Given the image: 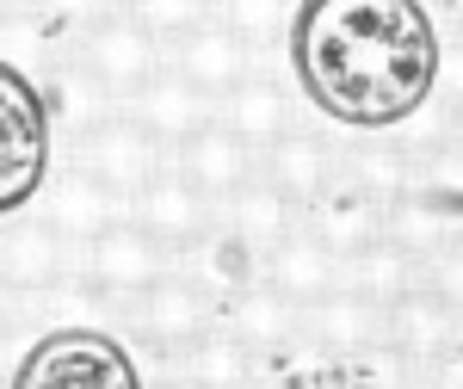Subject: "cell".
<instances>
[{
  "mask_svg": "<svg viewBox=\"0 0 463 389\" xmlns=\"http://www.w3.org/2000/svg\"><path fill=\"white\" fill-rule=\"evenodd\" d=\"M340 290H353L364 303H377V309H390L402 303L408 290H420V260L402 248V242H371V248H358L353 260H340Z\"/></svg>",
  "mask_w": 463,
  "mask_h": 389,
  "instance_id": "cell-21",
  "label": "cell"
},
{
  "mask_svg": "<svg viewBox=\"0 0 463 389\" xmlns=\"http://www.w3.org/2000/svg\"><path fill=\"white\" fill-rule=\"evenodd\" d=\"M130 223H137L143 235H155V242L179 260L185 248H198L222 216H216V204L198 192V185H185V179L167 167V174H155L143 192L130 198Z\"/></svg>",
  "mask_w": 463,
  "mask_h": 389,
  "instance_id": "cell-7",
  "label": "cell"
},
{
  "mask_svg": "<svg viewBox=\"0 0 463 389\" xmlns=\"http://www.w3.org/2000/svg\"><path fill=\"white\" fill-rule=\"evenodd\" d=\"M290 13H297V0H211V19L222 32H235L248 50L290 32Z\"/></svg>",
  "mask_w": 463,
  "mask_h": 389,
  "instance_id": "cell-25",
  "label": "cell"
},
{
  "mask_svg": "<svg viewBox=\"0 0 463 389\" xmlns=\"http://www.w3.org/2000/svg\"><path fill=\"white\" fill-rule=\"evenodd\" d=\"M174 377H185L192 389H253L260 384V358L216 321L211 334H198L192 346L174 353Z\"/></svg>",
  "mask_w": 463,
  "mask_h": 389,
  "instance_id": "cell-22",
  "label": "cell"
},
{
  "mask_svg": "<svg viewBox=\"0 0 463 389\" xmlns=\"http://www.w3.org/2000/svg\"><path fill=\"white\" fill-rule=\"evenodd\" d=\"M439 87H451V100L463 106V43H458V50H445V56H439Z\"/></svg>",
  "mask_w": 463,
  "mask_h": 389,
  "instance_id": "cell-29",
  "label": "cell"
},
{
  "mask_svg": "<svg viewBox=\"0 0 463 389\" xmlns=\"http://www.w3.org/2000/svg\"><path fill=\"white\" fill-rule=\"evenodd\" d=\"M253 389H279V384H266V377H260V384H253Z\"/></svg>",
  "mask_w": 463,
  "mask_h": 389,
  "instance_id": "cell-32",
  "label": "cell"
},
{
  "mask_svg": "<svg viewBox=\"0 0 463 389\" xmlns=\"http://www.w3.org/2000/svg\"><path fill=\"white\" fill-rule=\"evenodd\" d=\"M174 50V74L179 81H192L198 93H211V100H222L229 87H241L253 74V50L241 43L235 32H222V25H198V32H185L167 43Z\"/></svg>",
  "mask_w": 463,
  "mask_h": 389,
  "instance_id": "cell-16",
  "label": "cell"
},
{
  "mask_svg": "<svg viewBox=\"0 0 463 389\" xmlns=\"http://www.w3.org/2000/svg\"><path fill=\"white\" fill-rule=\"evenodd\" d=\"M383 216H390V204H383V198H371L364 185H353V179L340 174V179H334V185L316 198V204L303 211V229L316 235L321 248H334L340 260H353L358 248L383 242Z\"/></svg>",
  "mask_w": 463,
  "mask_h": 389,
  "instance_id": "cell-12",
  "label": "cell"
},
{
  "mask_svg": "<svg viewBox=\"0 0 463 389\" xmlns=\"http://www.w3.org/2000/svg\"><path fill=\"white\" fill-rule=\"evenodd\" d=\"M174 272V253L161 248L155 235H143L130 216L124 223H111L99 242H87V253H80V279L93 284L106 303H130V297H143L148 284H161Z\"/></svg>",
  "mask_w": 463,
  "mask_h": 389,
  "instance_id": "cell-4",
  "label": "cell"
},
{
  "mask_svg": "<svg viewBox=\"0 0 463 389\" xmlns=\"http://www.w3.org/2000/svg\"><path fill=\"white\" fill-rule=\"evenodd\" d=\"M340 174L353 185H364L371 198L395 204V198L414 192V155H402V148H358V155H340Z\"/></svg>",
  "mask_w": 463,
  "mask_h": 389,
  "instance_id": "cell-24",
  "label": "cell"
},
{
  "mask_svg": "<svg viewBox=\"0 0 463 389\" xmlns=\"http://www.w3.org/2000/svg\"><path fill=\"white\" fill-rule=\"evenodd\" d=\"M37 198H43V223H50L56 235H69V242H99L111 223H124V216H130V198H124V192H111L106 179H93L87 167L56 174Z\"/></svg>",
  "mask_w": 463,
  "mask_h": 389,
  "instance_id": "cell-9",
  "label": "cell"
},
{
  "mask_svg": "<svg viewBox=\"0 0 463 389\" xmlns=\"http://www.w3.org/2000/svg\"><path fill=\"white\" fill-rule=\"evenodd\" d=\"M124 13H130L148 37H161V43L211 25V0H124Z\"/></svg>",
  "mask_w": 463,
  "mask_h": 389,
  "instance_id": "cell-26",
  "label": "cell"
},
{
  "mask_svg": "<svg viewBox=\"0 0 463 389\" xmlns=\"http://www.w3.org/2000/svg\"><path fill=\"white\" fill-rule=\"evenodd\" d=\"M266 290L285 297L290 309H309V303H321L327 290H340V253L321 248L316 235L297 223L285 242L266 248Z\"/></svg>",
  "mask_w": 463,
  "mask_h": 389,
  "instance_id": "cell-14",
  "label": "cell"
},
{
  "mask_svg": "<svg viewBox=\"0 0 463 389\" xmlns=\"http://www.w3.org/2000/svg\"><path fill=\"white\" fill-rule=\"evenodd\" d=\"M260 179H266V185H272L285 204L309 211L321 192L340 179V155H334V142H327V137H316V130H297V124H290L285 137L260 155Z\"/></svg>",
  "mask_w": 463,
  "mask_h": 389,
  "instance_id": "cell-10",
  "label": "cell"
},
{
  "mask_svg": "<svg viewBox=\"0 0 463 389\" xmlns=\"http://www.w3.org/2000/svg\"><path fill=\"white\" fill-rule=\"evenodd\" d=\"M80 69H93L118 100H130L143 81L161 74V37H148L143 25L118 6L111 19H99V25L80 32Z\"/></svg>",
  "mask_w": 463,
  "mask_h": 389,
  "instance_id": "cell-8",
  "label": "cell"
},
{
  "mask_svg": "<svg viewBox=\"0 0 463 389\" xmlns=\"http://www.w3.org/2000/svg\"><path fill=\"white\" fill-rule=\"evenodd\" d=\"M6 389H148L137 353L93 321H62L43 327L19 365L6 371Z\"/></svg>",
  "mask_w": 463,
  "mask_h": 389,
  "instance_id": "cell-2",
  "label": "cell"
},
{
  "mask_svg": "<svg viewBox=\"0 0 463 389\" xmlns=\"http://www.w3.org/2000/svg\"><path fill=\"white\" fill-rule=\"evenodd\" d=\"M420 389H427V384H420Z\"/></svg>",
  "mask_w": 463,
  "mask_h": 389,
  "instance_id": "cell-33",
  "label": "cell"
},
{
  "mask_svg": "<svg viewBox=\"0 0 463 389\" xmlns=\"http://www.w3.org/2000/svg\"><path fill=\"white\" fill-rule=\"evenodd\" d=\"M19 6H25V0H0V19H13V13H19Z\"/></svg>",
  "mask_w": 463,
  "mask_h": 389,
  "instance_id": "cell-30",
  "label": "cell"
},
{
  "mask_svg": "<svg viewBox=\"0 0 463 389\" xmlns=\"http://www.w3.org/2000/svg\"><path fill=\"white\" fill-rule=\"evenodd\" d=\"M303 340H309L316 353L346 365V358L371 353V346L383 340V309L364 303V297H353V290H327L321 303L303 309Z\"/></svg>",
  "mask_w": 463,
  "mask_h": 389,
  "instance_id": "cell-17",
  "label": "cell"
},
{
  "mask_svg": "<svg viewBox=\"0 0 463 389\" xmlns=\"http://www.w3.org/2000/svg\"><path fill=\"white\" fill-rule=\"evenodd\" d=\"M69 235H56L43 216L37 223H6L0 229V279L13 290H43L69 272Z\"/></svg>",
  "mask_w": 463,
  "mask_h": 389,
  "instance_id": "cell-20",
  "label": "cell"
},
{
  "mask_svg": "<svg viewBox=\"0 0 463 389\" xmlns=\"http://www.w3.org/2000/svg\"><path fill=\"white\" fill-rule=\"evenodd\" d=\"M216 124L229 130V137H241L253 155H266L272 142L290 130V93L272 81V74L253 69L241 87H229L222 93V111H216Z\"/></svg>",
  "mask_w": 463,
  "mask_h": 389,
  "instance_id": "cell-18",
  "label": "cell"
},
{
  "mask_svg": "<svg viewBox=\"0 0 463 389\" xmlns=\"http://www.w3.org/2000/svg\"><path fill=\"white\" fill-rule=\"evenodd\" d=\"M174 174L185 179V185H198L211 204H222V198H235L248 179H260V155H253L241 137H229V130L211 118L198 137H185L174 148Z\"/></svg>",
  "mask_w": 463,
  "mask_h": 389,
  "instance_id": "cell-11",
  "label": "cell"
},
{
  "mask_svg": "<svg viewBox=\"0 0 463 389\" xmlns=\"http://www.w3.org/2000/svg\"><path fill=\"white\" fill-rule=\"evenodd\" d=\"M216 216H222V229H235V235H241V242H253V248L285 242L290 229L303 223V211H297V204H285L266 179H248L235 198H222V204H216Z\"/></svg>",
  "mask_w": 463,
  "mask_h": 389,
  "instance_id": "cell-23",
  "label": "cell"
},
{
  "mask_svg": "<svg viewBox=\"0 0 463 389\" xmlns=\"http://www.w3.org/2000/svg\"><path fill=\"white\" fill-rule=\"evenodd\" d=\"M50 100L13 56H0V223L50 185Z\"/></svg>",
  "mask_w": 463,
  "mask_h": 389,
  "instance_id": "cell-3",
  "label": "cell"
},
{
  "mask_svg": "<svg viewBox=\"0 0 463 389\" xmlns=\"http://www.w3.org/2000/svg\"><path fill=\"white\" fill-rule=\"evenodd\" d=\"M32 13H43L56 32H87V25H99V19H111L124 0H25Z\"/></svg>",
  "mask_w": 463,
  "mask_h": 389,
  "instance_id": "cell-28",
  "label": "cell"
},
{
  "mask_svg": "<svg viewBox=\"0 0 463 389\" xmlns=\"http://www.w3.org/2000/svg\"><path fill=\"white\" fill-rule=\"evenodd\" d=\"M216 321H222V327H229L253 358L279 353V346H290V340L303 334V309H290L285 297H272L266 279L253 284V290H241V297H229V303L216 309Z\"/></svg>",
  "mask_w": 463,
  "mask_h": 389,
  "instance_id": "cell-19",
  "label": "cell"
},
{
  "mask_svg": "<svg viewBox=\"0 0 463 389\" xmlns=\"http://www.w3.org/2000/svg\"><path fill=\"white\" fill-rule=\"evenodd\" d=\"M285 56L316 118L383 137L432 106L445 37L427 0H297Z\"/></svg>",
  "mask_w": 463,
  "mask_h": 389,
  "instance_id": "cell-1",
  "label": "cell"
},
{
  "mask_svg": "<svg viewBox=\"0 0 463 389\" xmlns=\"http://www.w3.org/2000/svg\"><path fill=\"white\" fill-rule=\"evenodd\" d=\"M216 303L204 284H192L185 272H167L161 284H148L143 297H130V334L137 340H148L155 353L167 358V353H179V346H192L198 334H211L216 327Z\"/></svg>",
  "mask_w": 463,
  "mask_h": 389,
  "instance_id": "cell-5",
  "label": "cell"
},
{
  "mask_svg": "<svg viewBox=\"0 0 463 389\" xmlns=\"http://www.w3.org/2000/svg\"><path fill=\"white\" fill-rule=\"evenodd\" d=\"M167 389H192V384H185V377H174V384H167Z\"/></svg>",
  "mask_w": 463,
  "mask_h": 389,
  "instance_id": "cell-31",
  "label": "cell"
},
{
  "mask_svg": "<svg viewBox=\"0 0 463 389\" xmlns=\"http://www.w3.org/2000/svg\"><path fill=\"white\" fill-rule=\"evenodd\" d=\"M124 118H137L155 142H167V148H179L185 137H198L204 124H211V93H198L192 81H179L174 69H161L155 81H143L130 100H124Z\"/></svg>",
  "mask_w": 463,
  "mask_h": 389,
  "instance_id": "cell-15",
  "label": "cell"
},
{
  "mask_svg": "<svg viewBox=\"0 0 463 389\" xmlns=\"http://www.w3.org/2000/svg\"><path fill=\"white\" fill-rule=\"evenodd\" d=\"M74 167H87L93 179H106L111 192H124V198H137L148 179L161 174V142L148 137L137 118H124V111H111L99 124H87L80 137H74Z\"/></svg>",
  "mask_w": 463,
  "mask_h": 389,
  "instance_id": "cell-6",
  "label": "cell"
},
{
  "mask_svg": "<svg viewBox=\"0 0 463 389\" xmlns=\"http://www.w3.org/2000/svg\"><path fill=\"white\" fill-rule=\"evenodd\" d=\"M420 290H432L445 309L463 316V242H451V248H439V253L420 260Z\"/></svg>",
  "mask_w": 463,
  "mask_h": 389,
  "instance_id": "cell-27",
  "label": "cell"
},
{
  "mask_svg": "<svg viewBox=\"0 0 463 389\" xmlns=\"http://www.w3.org/2000/svg\"><path fill=\"white\" fill-rule=\"evenodd\" d=\"M383 340H390L408 365L427 371V365H439V358L463 353V316L445 309L432 290H408L402 303L383 309Z\"/></svg>",
  "mask_w": 463,
  "mask_h": 389,
  "instance_id": "cell-13",
  "label": "cell"
}]
</instances>
